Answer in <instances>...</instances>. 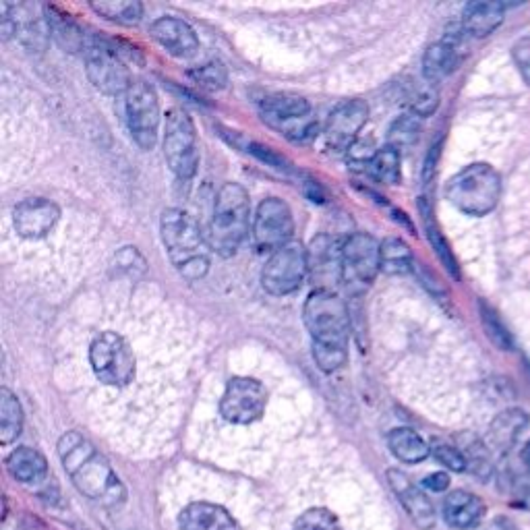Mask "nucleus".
I'll list each match as a JSON object with an SVG mask.
<instances>
[{"label": "nucleus", "instance_id": "3", "mask_svg": "<svg viewBox=\"0 0 530 530\" xmlns=\"http://www.w3.org/2000/svg\"><path fill=\"white\" fill-rule=\"evenodd\" d=\"M160 237L179 276L189 282L208 276L212 265L210 239L203 237L199 224L191 214L179 208L164 210L160 216Z\"/></svg>", "mask_w": 530, "mask_h": 530}, {"label": "nucleus", "instance_id": "5", "mask_svg": "<svg viewBox=\"0 0 530 530\" xmlns=\"http://www.w3.org/2000/svg\"><path fill=\"white\" fill-rule=\"evenodd\" d=\"M446 195L462 214L481 218L495 210L499 197H502V179L493 166L477 162L452 176Z\"/></svg>", "mask_w": 530, "mask_h": 530}, {"label": "nucleus", "instance_id": "39", "mask_svg": "<svg viewBox=\"0 0 530 530\" xmlns=\"http://www.w3.org/2000/svg\"><path fill=\"white\" fill-rule=\"evenodd\" d=\"M439 104V96L437 92L429 85L425 87H419V90L410 96V108H412V114H417L419 119H425V116L433 114L435 108Z\"/></svg>", "mask_w": 530, "mask_h": 530}, {"label": "nucleus", "instance_id": "12", "mask_svg": "<svg viewBox=\"0 0 530 530\" xmlns=\"http://www.w3.org/2000/svg\"><path fill=\"white\" fill-rule=\"evenodd\" d=\"M268 406V392L253 377H232L220 400V412L228 423L251 425L259 421Z\"/></svg>", "mask_w": 530, "mask_h": 530}, {"label": "nucleus", "instance_id": "26", "mask_svg": "<svg viewBox=\"0 0 530 530\" xmlns=\"http://www.w3.org/2000/svg\"><path fill=\"white\" fill-rule=\"evenodd\" d=\"M388 448L398 460L406 464H419L431 454V446L410 427L392 429L388 435Z\"/></svg>", "mask_w": 530, "mask_h": 530}, {"label": "nucleus", "instance_id": "45", "mask_svg": "<svg viewBox=\"0 0 530 530\" xmlns=\"http://www.w3.org/2000/svg\"><path fill=\"white\" fill-rule=\"evenodd\" d=\"M437 156H439V147L435 145L433 150H431V154L427 156V164H425V181H429V176H433V170H435Z\"/></svg>", "mask_w": 530, "mask_h": 530}, {"label": "nucleus", "instance_id": "38", "mask_svg": "<svg viewBox=\"0 0 530 530\" xmlns=\"http://www.w3.org/2000/svg\"><path fill=\"white\" fill-rule=\"evenodd\" d=\"M431 454L435 456L439 464H444L448 470H454V473H464V470L468 468L466 458L460 452V448L444 444V441H435V444L431 446Z\"/></svg>", "mask_w": 530, "mask_h": 530}, {"label": "nucleus", "instance_id": "28", "mask_svg": "<svg viewBox=\"0 0 530 530\" xmlns=\"http://www.w3.org/2000/svg\"><path fill=\"white\" fill-rule=\"evenodd\" d=\"M23 431V408L19 398L9 390L0 388V441L5 446L13 441Z\"/></svg>", "mask_w": 530, "mask_h": 530}, {"label": "nucleus", "instance_id": "43", "mask_svg": "<svg viewBox=\"0 0 530 530\" xmlns=\"http://www.w3.org/2000/svg\"><path fill=\"white\" fill-rule=\"evenodd\" d=\"M251 154H255L259 160H263V162H268L270 166H274V168H278V170H286L288 166H286V160L282 158V156H278V154H274L272 150H270V147H263V145H257V143H251V150H249Z\"/></svg>", "mask_w": 530, "mask_h": 530}, {"label": "nucleus", "instance_id": "14", "mask_svg": "<svg viewBox=\"0 0 530 530\" xmlns=\"http://www.w3.org/2000/svg\"><path fill=\"white\" fill-rule=\"evenodd\" d=\"M381 272V245L367 232L342 243V280L352 288L369 286Z\"/></svg>", "mask_w": 530, "mask_h": 530}, {"label": "nucleus", "instance_id": "44", "mask_svg": "<svg viewBox=\"0 0 530 530\" xmlns=\"http://www.w3.org/2000/svg\"><path fill=\"white\" fill-rule=\"evenodd\" d=\"M423 487L431 489L435 493H441L450 487V477L446 473H433L423 481Z\"/></svg>", "mask_w": 530, "mask_h": 530}, {"label": "nucleus", "instance_id": "30", "mask_svg": "<svg viewBox=\"0 0 530 530\" xmlns=\"http://www.w3.org/2000/svg\"><path fill=\"white\" fill-rule=\"evenodd\" d=\"M415 268V257H412L410 247L398 239L390 237L381 243V272L390 276H404Z\"/></svg>", "mask_w": 530, "mask_h": 530}, {"label": "nucleus", "instance_id": "15", "mask_svg": "<svg viewBox=\"0 0 530 530\" xmlns=\"http://www.w3.org/2000/svg\"><path fill=\"white\" fill-rule=\"evenodd\" d=\"M58 220H61V208L44 197H27L13 210V226L19 237L27 241L48 237Z\"/></svg>", "mask_w": 530, "mask_h": 530}, {"label": "nucleus", "instance_id": "41", "mask_svg": "<svg viewBox=\"0 0 530 530\" xmlns=\"http://www.w3.org/2000/svg\"><path fill=\"white\" fill-rule=\"evenodd\" d=\"M116 268L121 272L137 278L145 272V259L135 247H125L119 255H116Z\"/></svg>", "mask_w": 530, "mask_h": 530}, {"label": "nucleus", "instance_id": "29", "mask_svg": "<svg viewBox=\"0 0 530 530\" xmlns=\"http://www.w3.org/2000/svg\"><path fill=\"white\" fill-rule=\"evenodd\" d=\"M90 9L102 19L125 27L137 25L143 17V5L137 0H100V3H92Z\"/></svg>", "mask_w": 530, "mask_h": 530}, {"label": "nucleus", "instance_id": "4", "mask_svg": "<svg viewBox=\"0 0 530 530\" xmlns=\"http://www.w3.org/2000/svg\"><path fill=\"white\" fill-rule=\"evenodd\" d=\"M251 197L239 183H224L216 193L210 222V247L220 257H232L239 251L249 232Z\"/></svg>", "mask_w": 530, "mask_h": 530}, {"label": "nucleus", "instance_id": "42", "mask_svg": "<svg viewBox=\"0 0 530 530\" xmlns=\"http://www.w3.org/2000/svg\"><path fill=\"white\" fill-rule=\"evenodd\" d=\"M512 58L522 75V79L530 85V38H520L512 46Z\"/></svg>", "mask_w": 530, "mask_h": 530}, {"label": "nucleus", "instance_id": "11", "mask_svg": "<svg viewBox=\"0 0 530 530\" xmlns=\"http://www.w3.org/2000/svg\"><path fill=\"white\" fill-rule=\"evenodd\" d=\"M307 276V249L301 243L292 241L282 249L274 251L270 259L265 261L261 284L270 294H274V297H286V294L297 292Z\"/></svg>", "mask_w": 530, "mask_h": 530}, {"label": "nucleus", "instance_id": "19", "mask_svg": "<svg viewBox=\"0 0 530 530\" xmlns=\"http://www.w3.org/2000/svg\"><path fill=\"white\" fill-rule=\"evenodd\" d=\"M150 36L172 56L189 58L199 50V38L195 29L179 17H158L150 25Z\"/></svg>", "mask_w": 530, "mask_h": 530}, {"label": "nucleus", "instance_id": "9", "mask_svg": "<svg viewBox=\"0 0 530 530\" xmlns=\"http://www.w3.org/2000/svg\"><path fill=\"white\" fill-rule=\"evenodd\" d=\"M123 98L125 119L133 141L143 152L154 150L160 131V100L156 90L143 79H133Z\"/></svg>", "mask_w": 530, "mask_h": 530}, {"label": "nucleus", "instance_id": "13", "mask_svg": "<svg viewBox=\"0 0 530 530\" xmlns=\"http://www.w3.org/2000/svg\"><path fill=\"white\" fill-rule=\"evenodd\" d=\"M294 218L290 205L278 197H268L257 205L253 218V241L259 251H278L292 243Z\"/></svg>", "mask_w": 530, "mask_h": 530}, {"label": "nucleus", "instance_id": "18", "mask_svg": "<svg viewBox=\"0 0 530 530\" xmlns=\"http://www.w3.org/2000/svg\"><path fill=\"white\" fill-rule=\"evenodd\" d=\"M388 483L394 489L396 497L400 499L406 514L410 516L412 524L421 530H429L435 526V508L431 504V499L415 483L396 468L388 470Z\"/></svg>", "mask_w": 530, "mask_h": 530}, {"label": "nucleus", "instance_id": "36", "mask_svg": "<svg viewBox=\"0 0 530 530\" xmlns=\"http://www.w3.org/2000/svg\"><path fill=\"white\" fill-rule=\"evenodd\" d=\"M191 79L201 85L203 90H210V92H218L224 90L226 83H228V73L226 67L220 61H212V63H205L197 69H193Z\"/></svg>", "mask_w": 530, "mask_h": 530}, {"label": "nucleus", "instance_id": "31", "mask_svg": "<svg viewBox=\"0 0 530 530\" xmlns=\"http://www.w3.org/2000/svg\"><path fill=\"white\" fill-rule=\"evenodd\" d=\"M460 452L466 458V470H470L475 477L479 479H489L493 473V464H491V454L489 446L483 444L481 439L475 435H462L460 437Z\"/></svg>", "mask_w": 530, "mask_h": 530}, {"label": "nucleus", "instance_id": "10", "mask_svg": "<svg viewBox=\"0 0 530 530\" xmlns=\"http://www.w3.org/2000/svg\"><path fill=\"white\" fill-rule=\"evenodd\" d=\"M263 121L292 141H307L317 133L311 106L305 98L292 94H272L261 100Z\"/></svg>", "mask_w": 530, "mask_h": 530}, {"label": "nucleus", "instance_id": "22", "mask_svg": "<svg viewBox=\"0 0 530 530\" xmlns=\"http://www.w3.org/2000/svg\"><path fill=\"white\" fill-rule=\"evenodd\" d=\"M530 423V417L520 408L504 410L502 415H497L489 427V446L497 452H510L516 444L520 435L526 431Z\"/></svg>", "mask_w": 530, "mask_h": 530}, {"label": "nucleus", "instance_id": "35", "mask_svg": "<svg viewBox=\"0 0 530 530\" xmlns=\"http://www.w3.org/2000/svg\"><path fill=\"white\" fill-rule=\"evenodd\" d=\"M479 313H481V321H483V328L487 338L499 348V350H512L514 348V340L512 334L508 332V328L502 323V319L497 317V313L487 305V303H479Z\"/></svg>", "mask_w": 530, "mask_h": 530}, {"label": "nucleus", "instance_id": "37", "mask_svg": "<svg viewBox=\"0 0 530 530\" xmlns=\"http://www.w3.org/2000/svg\"><path fill=\"white\" fill-rule=\"evenodd\" d=\"M294 530H342L336 514L326 508H311L299 516Z\"/></svg>", "mask_w": 530, "mask_h": 530}, {"label": "nucleus", "instance_id": "24", "mask_svg": "<svg viewBox=\"0 0 530 530\" xmlns=\"http://www.w3.org/2000/svg\"><path fill=\"white\" fill-rule=\"evenodd\" d=\"M460 65L458 42L454 38H446L431 44L423 54V75L429 83H437L452 75Z\"/></svg>", "mask_w": 530, "mask_h": 530}, {"label": "nucleus", "instance_id": "32", "mask_svg": "<svg viewBox=\"0 0 530 530\" xmlns=\"http://www.w3.org/2000/svg\"><path fill=\"white\" fill-rule=\"evenodd\" d=\"M421 214H423V220H425V230H427L429 243L433 245V249H435L439 261L444 263V268H446V270L458 280V278H460L458 261H456V257H454V253H452L448 241L444 239V234H441V230H439L437 224L433 222V218H431L433 214H431V210L427 208V203H425V201H421Z\"/></svg>", "mask_w": 530, "mask_h": 530}, {"label": "nucleus", "instance_id": "2", "mask_svg": "<svg viewBox=\"0 0 530 530\" xmlns=\"http://www.w3.org/2000/svg\"><path fill=\"white\" fill-rule=\"evenodd\" d=\"M56 450L73 485L85 497L96 499L104 506H121L125 502V485L90 439L79 431H67L58 439Z\"/></svg>", "mask_w": 530, "mask_h": 530}, {"label": "nucleus", "instance_id": "21", "mask_svg": "<svg viewBox=\"0 0 530 530\" xmlns=\"http://www.w3.org/2000/svg\"><path fill=\"white\" fill-rule=\"evenodd\" d=\"M181 530H241L222 506L210 502L189 504L179 516Z\"/></svg>", "mask_w": 530, "mask_h": 530}, {"label": "nucleus", "instance_id": "6", "mask_svg": "<svg viewBox=\"0 0 530 530\" xmlns=\"http://www.w3.org/2000/svg\"><path fill=\"white\" fill-rule=\"evenodd\" d=\"M164 158L176 179L189 181L199 166V145L195 123L183 108L166 112L164 123Z\"/></svg>", "mask_w": 530, "mask_h": 530}, {"label": "nucleus", "instance_id": "17", "mask_svg": "<svg viewBox=\"0 0 530 530\" xmlns=\"http://www.w3.org/2000/svg\"><path fill=\"white\" fill-rule=\"evenodd\" d=\"M309 276L315 290H334L342 280V245L328 234H319L307 249ZM336 292V290H334Z\"/></svg>", "mask_w": 530, "mask_h": 530}, {"label": "nucleus", "instance_id": "20", "mask_svg": "<svg viewBox=\"0 0 530 530\" xmlns=\"http://www.w3.org/2000/svg\"><path fill=\"white\" fill-rule=\"evenodd\" d=\"M441 514L448 526L456 530L477 528L485 518V502L470 491H452L441 506Z\"/></svg>", "mask_w": 530, "mask_h": 530}, {"label": "nucleus", "instance_id": "25", "mask_svg": "<svg viewBox=\"0 0 530 530\" xmlns=\"http://www.w3.org/2000/svg\"><path fill=\"white\" fill-rule=\"evenodd\" d=\"M44 17H46V23L50 29V36L65 50L85 52V46H87V42H90V38H85L83 29L79 27V23L69 13L50 5V7H44Z\"/></svg>", "mask_w": 530, "mask_h": 530}, {"label": "nucleus", "instance_id": "27", "mask_svg": "<svg viewBox=\"0 0 530 530\" xmlns=\"http://www.w3.org/2000/svg\"><path fill=\"white\" fill-rule=\"evenodd\" d=\"M7 470L19 483H38L48 473L46 458L34 448H17L7 458Z\"/></svg>", "mask_w": 530, "mask_h": 530}, {"label": "nucleus", "instance_id": "33", "mask_svg": "<svg viewBox=\"0 0 530 530\" xmlns=\"http://www.w3.org/2000/svg\"><path fill=\"white\" fill-rule=\"evenodd\" d=\"M369 172L381 185H398L400 176H402L400 174V152L390 145L381 147L369 164Z\"/></svg>", "mask_w": 530, "mask_h": 530}, {"label": "nucleus", "instance_id": "7", "mask_svg": "<svg viewBox=\"0 0 530 530\" xmlns=\"http://www.w3.org/2000/svg\"><path fill=\"white\" fill-rule=\"evenodd\" d=\"M85 71L92 85L106 96H125L133 79L127 69L125 56L116 50L114 42L90 38L83 52Z\"/></svg>", "mask_w": 530, "mask_h": 530}, {"label": "nucleus", "instance_id": "40", "mask_svg": "<svg viewBox=\"0 0 530 530\" xmlns=\"http://www.w3.org/2000/svg\"><path fill=\"white\" fill-rule=\"evenodd\" d=\"M375 154H377V150H375V145H373V139H357L355 143L348 147L346 158H348V162L352 166L369 168V164L375 158Z\"/></svg>", "mask_w": 530, "mask_h": 530}, {"label": "nucleus", "instance_id": "23", "mask_svg": "<svg viewBox=\"0 0 530 530\" xmlns=\"http://www.w3.org/2000/svg\"><path fill=\"white\" fill-rule=\"evenodd\" d=\"M506 15V7L493 0H479V3L466 5L462 13L464 32L473 38H487L495 29L502 25Z\"/></svg>", "mask_w": 530, "mask_h": 530}, {"label": "nucleus", "instance_id": "16", "mask_svg": "<svg viewBox=\"0 0 530 530\" xmlns=\"http://www.w3.org/2000/svg\"><path fill=\"white\" fill-rule=\"evenodd\" d=\"M369 119V106L363 100H344L328 116L326 141L332 150H346L359 139L361 129Z\"/></svg>", "mask_w": 530, "mask_h": 530}, {"label": "nucleus", "instance_id": "8", "mask_svg": "<svg viewBox=\"0 0 530 530\" xmlns=\"http://www.w3.org/2000/svg\"><path fill=\"white\" fill-rule=\"evenodd\" d=\"M94 375L110 388H125L135 379V355L129 342L116 332H102L90 346Z\"/></svg>", "mask_w": 530, "mask_h": 530}, {"label": "nucleus", "instance_id": "1", "mask_svg": "<svg viewBox=\"0 0 530 530\" xmlns=\"http://www.w3.org/2000/svg\"><path fill=\"white\" fill-rule=\"evenodd\" d=\"M303 319L313 342V359L323 373H334L348 361L350 315L334 290H313L303 307Z\"/></svg>", "mask_w": 530, "mask_h": 530}, {"label": "nucleus", "instance_id": "34", "mask_svg": "<svg viewBox=\"0 0 530 530\" xmlns=\"http://www.w3.org/2000/svg\"><path fill=\"white\" fill-rule=\"evenodd\" d=\"M421 133V119L417 114H404L392 123L388 129V145L394 150H406L412 143L419 139Z\"/></svg>", "mask_w": 530, "mask_h": 530}]
</instances>
